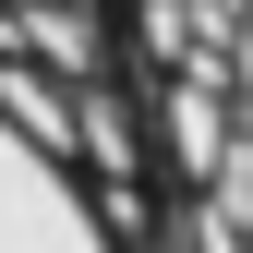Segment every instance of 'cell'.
Segmentation results:
<instances>
[{"instance_id": "obj_1", "label": "cell", "mask_w": 253, "mask_h": 253, "mask_svg": "<svg viewBox=\"0 0 253 253\" xmlns=\"http://www.w3.org/2000/svg\"><path fill=\"white\" fill-rule=\"evenodd\" d=\"M0 253H169L145 133L84 121L0 60Z\"/></svg>"}, {"instance_id": "obj_2", "label": "cell", "mask_w": 253, "mask_h": 253, "mask_svg": "<svg viewBox=\"0 0 253 253\" xmlns=\"http://www.w3.org/2000/svg\"><path fill=\"white\" fill-rule=\"evenodd\" d=\"M0 60L37 73L48 97H73L84 121H121V133H133V84H121L109 0H0Z\"/></svg>"}]
</instances>
